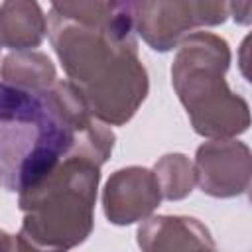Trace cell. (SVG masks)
I'll return each mask as SVG.
<instances>
[{
  "instance_id": "6da1fadb",
  "label": "cell",
  "mask_w": 252,
  "mask_h": 252,
  "mask_svg": "<svg viewBox=\"0 0 252 252\" xmlns=\"http://www.w3.org/2000/svg\"><path fill=\"white\" fill-rule=\"evenodd\" d=\"M47 33L91 114L106 126L132 120L148 96L130 2H53Z\"/></svg>"
},
{
  "instance_id": "7a4b0ae2",
  "label": "cell",
  "mask_w": 252,
  "mask_h": 252,
  "mask_svg": "<svg viewBox=\"0 0 252 252\" xmlns=\"http://www.w3.org/2000/svg\"><path fill=\"white\" fill-rule=\"evenodd\" d=\"M116 136L98 122L81 93L57 79L43 91L0 81V187L22 193L45 179L65 158L102 165Z\"/></svg>"
},
{
  "instance_id": "3957f363",
  "label": "cell",
  "mask_w": 252,
  "mask_h": 252,
  "mask_svg": "<svg viewBox=\"0 0 252 252\" xmlns=\"http://www.w3.org/2000/svg\"><path fill=\"white\" fill-rule=\"evenodd\" d=\"M100 165L69 156L45 179L18 195L24 213L20 236L39 252H69L94 226Z\"/></svg>"
},
{
  "instance_id": "277c9868",
  "label": "cell",
  "mask_w": 252,
  "mask_h": 252,
  "mask_svg": "<svg viewBox=\"0 0 252 252\" xmlns=\"http://www.w3.org/2000/svg\"><path fill=\"white\" fill-rule=\"evenodd\" d=\"M230 47L211 32H193L171 63V85L197 134L213 140L232 138L250 126L248 102L226 85Z\"/></svg>"
},
{
  "instance_id": "5b68a950",
  "label": "cell",
  "mask_w": 252,
  "mask_h": 252,
  "mask_svg": "<svg viewBox=\"0 0 252 252\" xmlns=\"http://www.w3.org/2000/svg\"><path fill=\"white\" fill-rule=\"evenodd\" d=\"M134 32L154 51L177 47L195 28L219 26L228 18V2L205 0H167V2H130Z\"/></svg>"
},
{
  "instance_id": "8992f818",
  "label": "cell",
  "mask_w": 252,
  "mask_h": 252,
  "mask_svg": "<svg viewBox=\"0 0 252 252\" xmlns=\"http://www.w3.org/2000/svg\"><path fill=\"white\" fill-rule=\"evenodd\" d=\"M195 185L211 197L230 199L244 195L250 187V148L234 138L211 140L197 148Z\"/></svg>"
},
{
  "instance_id": "52a82bcc",
  "label": "cell",
  "mask_w": 252,
  "mask_h": 252,
  "mask_svg": "<svg viewBox=\"0 0 252 252\" xmlns=\"http://www.w3.org/2000/svg\"><path fill=\"white\" fill-rule=\"evenodd\" d=\"M161 203V191L152 169L130 165L114 171L102 191V209L108 222L126 226L152 217Z\"/></svg>"
},
{
  "instance_id": "ba28073f",
  "label": "cell",
  "mask_w": 252,
  "mask_h": 252,
  "mask_svg": "<svg viewBox=\"0 0 252 252\" xmlns=\"http://www.w3.org/2000/svg\"><path fill=\"white\" fill-rule=\"evenodd\" d=\"M136 240L142 252H219L209 228L199 219L181 215L146 219Z\"/></svg>"
},
{
  "instance_id": "9c48e42d",
  "label": "cell",
  "mask_w": 252,
  "mask_h": 252,
  "mask_svg": "<svg viewBox=\"0 0 252 252\" xmlns=\"http://www.w3.org/2000/svg\"><path fill=\"white\" fill-rule=\"evenodd\" d=\"M47 33V20L37 2L8 0L0 4V45L14 51H33Z\"/></svg>"
},
{
  "instance_id": "30bf717a",
  "label": "cell",
  "mask_w": 252,
  "mask_h": 252,
  "mask_svg": "<svg viewBox=\"0 0 252 252\" xmlns=\"http://www.w3.org/2000/svg\"><path fill=\"white\" fill-rule=\"evenodd\" d=\"M0 79L6 85L43 91L57 81L55 67L45 53L39 51H14L4 57L0 67Z\"/></svg>"
},
{
  "instance_id": "8fae6325",
  "label": "cell",
  "mask_w": 252,
  "mask_h": 252,
  "mask_svg": "<svg viewBox=\"0 0 252 252\" xmlns=\"http://www.w3.org/2000/svg\"><path fill=\"white\" fill-rule=\"evenodd\" d=\"M152 171L158 179L161 199L181 201L187 195H191L195 187L193 163L183 154H165L156 161Z\"/></svg>"
},
{
  "instance_id": "7c38bea8",
  "label": "cell",
  "mask_w": 252,
  "mask_h": 252,
  "mask_svg": "<svg viewBox=\"0 0 252 252\" xmlns=\"http://www.w3.org/2000/svg\"><path fill=\"white\" fill-rule=\"evenodd\" d=\"M0 252H39V250L33 248L20 234H8L6 230H0Z\"/></svg>"
},
{
  "instance_id": "4fadbf2b",
  "label": "cell",
  "mask_w": 252,
  "mask_h": 252,
  "mask_svg": "<svg viewBox=\"0 0 252 252\" xmlns=\"http://www.w3.org/2000/svg\"><path fill=\"white\" fill-rule=\"evenodd\" d=\"M250 10H252V4L250 2H230L228 4V16L230 14H234L232 18L234 20H238L240 24H250Z\"/></svg>"
},
{
  "instance_id": "5bb4252c",
  "label": "cell",
  "mask_w": 252,
  "mask_h": 252,
  "mask_svg": "<svg viewBox=\"0 0 252 252\" xmlns=\"http://www.w3.org/2000/svg\"><path fill=\"white\" fill-rule=\"evenodd\" d=\"M0 47H2V45H0Z\"/></svg>"
}]
</instances>
